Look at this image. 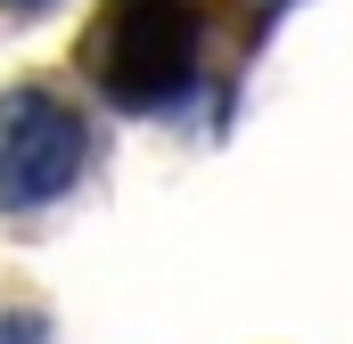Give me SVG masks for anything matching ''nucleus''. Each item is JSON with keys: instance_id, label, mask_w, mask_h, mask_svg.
<instances>
[{"instance_id": "nucleus-4", "label": "nucleus", "mask_w": 353, "mask_h": 344, "mask_svg": "<svg viewBox=\"0 0 353 344\" xmlns=\"http://www.w3.org/2000/svg\"><path fill=\"white\" fill-rule=\"evenodd\" d=\"M0 8H25V17H33V8H50V0H0Z\"/></svg>"}, {"instance_id": "nucleus-3", "label": "nucleus", "mask_w": 353, "mask_h": 344, "mask_svg": "<svg viewBox=\"0 0 353 344\" xmlns=\"http://www.w3.org/2000/svg\"><path fill=\"white\" fill-rule=\"evenodd\" d=\"M0 344H50V320L25 312V303H8V312H0Z\"/></svg>"}, {"instance_id": "nucleus-1", "label": "nucleus", "mask_w": 353, "mask_h": 344, "mask_svg": "<svg viewBox=\"0 0 353 344\" xmlns=\"http://www.w3.org/2000/svg\"><path fill=\"white\" fill-rule=\"evenodd\" d=\"M90 74L115 107H173L197 83V8L189 0H115L90 25Z\"/></svg>"}, {"instance_id": "nucleus-2", "label": "nucleus", "mask_w": 353, "mask_h": 344, "mask_svg": "<svg viewBox=\"0 0 353 344\" xmlns=\"http://www.w3.org/2000/svg\"><path fill=\"white\" fill-rule=\"evenodd\" d=\"M90 131L83 115L41 83H17L0 98V213H41L83 180Z\"/></svg>"}]
</instances>
